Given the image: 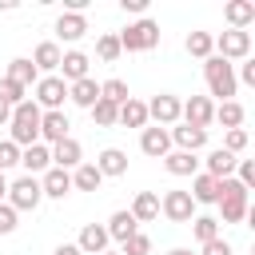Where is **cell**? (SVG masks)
Listing matches in <instances>:
<instances>
[{
	"mask_svg": "<svg viewBox=\"0 0 255 255\" xmlns=\"http://www.w3.org/2000/svg\"><path fill=\"white\" fill-rule=\"evenodd\" d=\"M40 104L36 100H24V104H16L12 108V120H8V139L16 143V147H32V143H40Z\"/></svg>",
	"mask_w": 255,
	"mask_h": 255,
	"instance_id": "1",
	"label": "cell"
},
{
	"mask_svg": "<svg viewBox=\"0 0 255 255\" xmlns=\"http://www.w3.org/2000/svg\"><path fill=\"white\" fill-rule=\"evenodd\" d=\"M215 203H219V223H239L243 215H247V187L235 179V175H227V179H219V187H215Z\"/></svg>",
	"mask_w": 255,
	"mask_h": 255,
	"instance_id": "2",
	"label": "cell"
},
{
	"mask_svg": "<svg viewBox=\"0 0 255 255\" xmlns=\"http://www.w3.org/2000/svg\"><path fill=\"white\" fill-rule=\"evenodd\" d=\"M203 80H207V92L211 96H219L223 104L235 96V88H239V80H235V68L227 64V60H219L215 52L203 60Z\"/></svg>",
	"mask_w": 255,
	"mask_h": 255,
	"instance_id": "3",
	"label": "cell"
},
{
	"mask_svg": "<svg viewBox=\"0 0 255 255\" xmlns=\"http://www.w3.org/2000/svg\"><path fill=\"white\" fill-rule=\"evenodd\" d=\"M116 40H120V52H151V48H159V24L143 16V20L128 24Z\"/></svg>",
	"mask_w": 255,
	"mask_h": 255,
	"instance_id": "4",
	"label": "cell"
},
{
	"mask_svg": "<svg viewBox=\"0 0 255 255\" xmlns=\"http://www.w3.org/2000/svg\"><path fill=\"white\" fill-rule=\"evenodd\" d=\"M4 199H8V207H16V211H36V207H40V199H44L40 179H36V175H20V179H12Z\"/></svg>",
	"mask_w": 255,
	"mask_h": 255,
	"instance_id": "5",
	"label": "cell"
},
{
	"mask_svg": "<svg viewBox=\"0 0 255 255\" xmlns=\"http://www.w3.org/2000/svg\"><path fill=\"white\" fill-rule=\"evenodd\" d=\"M32 100L40 104V112H64L68 84H64L60 76H40V80H36V96H32Z\"/></svg>",
	"mask_w": 255,
	"mask_h": 255,
	"instance_id": "6",
	"label": "cell"
},
{
	"mask_svg": "<svg viewBox=\"0 0 255 255\" xmlns=\"http://www.w3.org/2000/svg\"><path fill=\"white\" fill-rule=\"evenodd\" d=\"M251 52V32H239V28H227L223 36H215V56L219 60H247Z\"/></svg>",
	"mask_w": 255,
	"mask_h": 255,
	"instance_id": "7",
	"label": "cell"
},
{
	"mask_svg": "<svg viewBox=\"0 0 255 255\" xmlns=\"http://www.w3.org/2000/svg\"><path fill=\"white\" fill-rule=\"evenodd\" d=\"M179 108H183L179 96L159 92V96L147 104V120H155V128H171V124H179Z\"/></svg>",
	"mask_w": 255,
	"mask_h": 255,
	"instance_id": "8",
	"label": "cell"
},
{
	"mask_svg": "<svg viewBox=\"0 0 255 255\" xmlns=\"http://www.w3.org/2000/svg\"><path fill=\"white\" fill-rule=\"evenodd\" d=\"M159 211H163L171 223H191V219H195V199H191L187 191H163Z\"/></svg>",
	"mask_w": 255,
	"mask_h": 255,
	"instance_id": "9",
	"label": "cell"
},
{
	"mask_svg": "<svg viewBox=\"0 0 255 255\" xmlns=\"http://www.w3.org/2000/svg\"><path fill=\"white\" fill-rule=\"evenodd\" d=\"M179 120H183V124H191V128H203V131H207V124L215 120V108H211V100H207V96H191V100L179 108Z\"/></svg>",
	"mask_w": 255,
	"mask_h": 255,
	"instance_id": "10",
	"label": "cell"
},
{
	"mask_svg": "<svg viewBox=\"0 0 255 255\" xmlns=\"http://www.w3.org/2000/svg\"><path fill=\"white\" fill-rule=\"evenodd\" d=\"M84 163V147H80V139H60V143H52V167H64V171H76Z\"/></svg>",
	"mask_w": 255,
	"mask_h": 255,
	"instance_id": "11",
	"label": "cell"
},
{
	"mask_svg": "<svg viewBox=\"0 0 255 255\" xmlns=\"http://www.w3.org/2000/svg\"><path fill=\"white\" fill-rule=\"evenodd\" d=\"M167 135H171L175 151H191V155H195V151L207 143V131H203V128H191V124H175Z\"/></svg>",
	"mask_w": 255,
	"mask_h": 255,
	"instance_id": "12",
	"label": "cell"
},
{
	"mask_svg": "<svg viewBox=\"0 0 255 255\" xmlns=\"http://www.w3.org/2000/svg\"><path fill=\"white\" fill-rule=\"evenodd\" d=\"M139 151L151 155V159H163V155L171 151V135H167V128H143V131H139Z\"/></svg>",
	"mask_w": 255,
	"mask_h": 255,
	"instance_id": "13",
	"label": "cell"
},
{
	"mask_svg": "<svg viewBox=\"0 0 255 255\" xmlns=\"http://www.w3.org/2000/svg\"><path fill=\"white\" fill-rule=\"evenodd\" d=\"M68 116L64 112H44L40 116V143H60V139H68Z\"/></svg>",
	"mask_w": 255,
	"mask_h": 255,
	"instance_id": "14",
	"label": "cell"
},
{
	"mask_svg": "<svg viewBox=\"0 0 255 255\" xmlns=\"http://www.w3.org/2000/svg\"><path fill=\"white\" fill-rule=\"evenodd\" d=\"M40 191H44L48 199H64V195L72 191V171H64V167H48V171L40 175Z\"/></svg>",
	"mask_w": 255,
	"mask_h": 255,
	"instance_id": "15",
	"label": "cell"
},
{
	"mask_svg": "<svg viewBox=\"0 0 255 255\" xmlns=\"http://www.w3.org/2000/svg\"><path fill=\"white\" fill-rule=\"evenodd\" d=\"M88 64H92V60H88L84 52H76V48H72V52H64V56H60V80H64V84L88 80Z\"/></svg>",
	"mask_w": 255,
	"mask_h": 255,
	"instance_id": "16",
	"label": "cell"
},
{
	"mask_svg": "<svg viewBox=\"0 0 255 255\" xmlns=\"http://www.w3.org/2000/svg\"><path fill=\"white\" fill-rule=\"evenodd\" d=\"M20 167H24L28 175H36V171H48V167H52V147H48V143L20 147Z\"/></svg>",
	"mask_w": 255,
	"mask_h": 255,
	"instance_id": "17",
	"label": "cell"
},
{
	"mask_svg": "<svg viewBox=\"0 0 255 255\" xmlns=\"http://www.w3.org/2000/svg\"><path fill=\"white\" fill-rule=\"evenodd\" d=\"M108 231H104V223H84V231H80V239H76V247L84 251V255H100V251H108Z\"/></svg>",
	"mask_w": 255,
	"mask_h": 255,
	"instance_id": "18",
	"label": "cell"
},
{
	"mask_svg": "<svg viewBox=\"0 0 255 255\" xmlns=\"http://www.w3.org/2000/svg\"><path fill=\"white\" fill-rule=\"evenodd\" d=\"M116 124H124V128H147V104L143 100H135V96H128L124 104H120V116H116Z\"/></svg>",
	"mask_w": 255,
	"mask_h": 255,
	"instance_id": "19",
	"label": "cell"
},
{
	"mask_svg": "<svg viewBox=\"0 0 255 255\" xmlns=\"http://www.w3.org/2000/svg\"><path fill=\"white\" fill-rule=\"evenodd\" d=\"M56 36H60V40H68V44H76V40H84V36H88V20H84L80 12H64V16L56 20Z\"/></svg>",
	"mask_w": 255,
	"mask_h": 255,
	"instance_id": "20",
	"label": "cell"
},
{
	"mask_svg": "<svg viewBox=\"0 0 255 255\" xmlns=\"http://www.w3.org/2000/svg\"><path fill=\"white\" fill-rule=\"evenodd\" d=\"M60 44H52V40H44V44H36V52H32V64H36V72L40 76H52L56 68H60Z\"/></svg>",
	"mask_w": 255,
	"mask_h": 255,
	"instance_id": "21",
	"label": "cell"
},
{
	"mask_svg": "<svg viewBox=\"0 0 255 255\" xmlns=\"http://www.w3.org/2000/svg\"><path fill=\"white\" fill-rule=\"evenodd\" d=\"M96 171L108 179V175H128V155L120 151V147H104L100 155H96Z\"/></svg>",
	"mask_w": 255,
	"mask_h": 255,
	"instance_id": "22",
	"label": "cell"
},
{
	"mask_svg": "<svg viewBox=\"0 0 255 255\" xmlns=\"http://www.w3.org/2000/svg\"><path fill=\"white\" fill-rule=\"evenodd\" d=\"M104 231H108V239L124 243V239H131V235L139 231V223L131 219V211H112V219L104 223Z\"/></svg>",
	"mask_w": 255,
	"mask_h": 255,
	"instance_id": "23",
	"label": "cell"
},
{
	"mask_svg": "<svg viewBox=\"0 0 255 255\" xmlns=\"http://www.w3.org/2000/svg\"><path fill=\"white\" fill-rule=\"evenodd\" d=\"M128 211H131V219H135V223H151V219L159 215V195H155V191H139V195L131 199V207H128Z\"/></svg>",
	"mask_w": 255,
	"mask_h": 255,
	"instance_id": "24",
	"label": "cell"
},
{
	"mask_svg": "<svg viewBox=\"0 0 255 255\" xmlns=\"http://www.w3.org/2000/svg\"><path fill=\"white\" fill-rule=\"evenodd\" d=\"M223 20H227L231 28H239V32H247V24L255 20V4H251V0H231V4L223 8Z\"/></svg>",
	"mask_w": 255,
	"mask_h": 255,
	"instance_id": "25",
	"label": "cell"
},
{
	"mask_svg": "<svg viewBox=\"0 0 255 255\" xmlns=\"http://www.w3.org/2000/svg\"><path fill=\"white\" fill-rule=\"evenodd\" d=\"M8 80H12V84H20V88L28 92V88H32L36 80H40V72H36V64H32V60H24V56H16V60L8 64Z\"/></svg>",
	"mask_w": 255,
	"mask_h": 255,
	"instance_id": "26",
	"label": "cell"
},
{
	"mask_svg": "<svg viewBox=\"0 0 255 255\" xmlns=\"http://www.w3.org/2000/svg\"><path fill=\"white\" fill-rule=\"evenodd\" d=\"M68 100L72 104H80V108H92L96 100H100V84L88 76V80H76V84H68Z\"/></svg>",
	"mask_w": 255,
	"mask_h": 255,
	"instance_id": "27",
	"label": "cell"
},
{
	"mask_svg": "<svg viewBox=\"0 0 255 255\" xmlns=\"http://www.w3.org/2000/svg\"><path fill=\"white\" fill-rule=\"evenodd\" d=\"M163 167H167L171 175H199V159H195L191 151H167V155H163Z\"/></svg>",
	"mask_w": 255,
	"mask_h": 255,
	"instance_id": "28",
	"label": "cell"
},
{
	"mask_svg": "<svg viewBox=\"0 0 255 255\" xmlns=\"http://www.w3.org/2000/svg\"><path fill=\"white\" fill-rule=\"evenodd\" d=\"M235 163H239V159H235L231 151H223V147H215V151L207 155V175H211V179H227V175L235 171Z\"/></svg>",
	"mask_w": 255,
	"mask_h": 255,
	"instance_id": "29",
	"label": "cell"
},
{
	"mask_svg": "<svg viewBox=\"0 0 255 255\" xmlns=\"http://www.w3.org/2000/svg\"><path fill=\"white\" fill-rule=\"evenodd\" d=\"M183 48H187V56H195V60H207V56L215 52V36H211V32H187Z\"/></svg>",
	"mask_w": 255,
	"mask_h": 255,
	"instance_id": "30",
	"label": "cell"
},
{
	"mask_svg": "<svg viewBox=\"0 0 255 255\" xmlns=\"http://www.w3.org/2000/svg\"><path fill=\"white\" fill-rule=\"evenodd\" d=\"M100 183H104V175L96 171V163H80L72 171V187L76 191H100Z\"/></svg>",
	"mask_w": 255,
	"mask_h": 255,
	"instance_id": "31",
	"label": "cell"
},
{
	"mask_svg": "<svg viewBox=\"0 0 255 255\" xmlns=\"http://www.w3.org/2000/svg\"><path fill=\"white\" fill-rule=\"evenodd\" d=\"M215 187H219V179H211L207 171H199V175H191V199L195 203H215Z\"/></svg>",
	"mask_w": 255,
	"mask_h": 255,
	"instance_id": "32",
	"label": "cell"
},
{
	"mask_svg": "<svg viewBox=\"0 0 255 255\" xmlns=\"http://www.w3.org/2000/svg\"><path fill=\"white\" fill-rule=\"evenodd\" d=\"M243 116H247V112H243V104H235V100H227V104H219V108H215V120H219L227 131H231V128H239V124H243Z\"/></svg>",
	"mask_w": 255,
	"mask_h": 255,
	"instance_id": "33",
	"label": "cell"
},
{
	"mask_svg": "<svg viewBox=\"0 0 255 255\" xmlns=\"http://www.w3.org/2000/svg\"><path fill=\"white\" fill-rule=\"evenodd\" d=\"M128 96H131V92H128V84H124V80H116V76L100 84V100H108V104H116V108H120Z\"/></svg>",
	"mask_w": 255,
	"mask_h": 255,
	"instance_id": "34",
	"label": "cell"
},
{
	"mask_svg": "<svg viewBox=\"0 0 255 255\" xmlns=\"http://www.w3.org/2000/svg\"><path fill=\"white\" fill-rule=\"evenodd\" d=\"M191 231H195V239H199V243L219 239V219H215V215H195V219H191Z\"/></svg>",
	"mask_w": 255,
	"mask_h": 255,
	"instance_id": "35",
	"label": "cell"
},
{
	"mask_svg": "<svg viewBox=\"0 0 255 255\" xmlns=\"http://www.w3.org/2000/svg\"><path fill=\"white\" fill-rule=\"evenodd\" d=\"M88 112H92V120H96L100 128H116V116H120V108H116V104H108V100H96Z\"/></svg>",
	"mask_w": 255,
	"mask_h": 255,
	"instance_id": "36",
	"label": "cell"
},
{
	"mask_svg": "<svg viewBox=\"0 0 255 255\" xmlns=\"http://www.w3.org/2000/svg\"><path fill=\"white\" fill-rule=\"evenodd\" d=\"M96 56H100L104 64H116V60H120V40H116L112 32H104V36L96 40Z\"/></svg>",
	"mask_w": 255,
	"mask_h": 255,
	"instance_id": "37",
	"label": "cell"
},
{
	"mask_svg": "<svg viewBox=\"0 0 255 255\" xmlns=\"http://www.w3.org/2000/svg\"><path fill=\"white\" fill-rule=\"evenodd\" d=\"M120 255H151V239H147L143 231H135L131 239L120 243Z\"/></svg>",
	"mask_w": 255,
	"mask_h": 255,
	"instance_id": "38",
	"label": "cell"
},
{
	"mask_svg": "<svg viewBox=\"0 0 255 255\" xmlns=\"http://www.w3.org/2000/svg\"><path fill=\"white\" fill-rule=\"evenodd\" d=\"M0 100H4L8 108H16V104H24L28 96H24V88H20V84H12V80L4 76V80H0Z\"/></svg>",
	"mask_w": 255,
	"mask_h": 255,
	"instance_id": "39",
	"label": "cell"
},
{
	"mask_svg": "<svg viewBox=\"0 0 255 255\" xmlns=\"http://www.w3.org/2000/svg\"><path fill=\"white\" fill-rule=\"evenodd\" d=\"M243 147H247V131H243V128H231V131L223 135V151H231V155H239Z\"/></svg>",
	"mask_w": 255,
	"mask_h": 255,
	"instance_id": "40",
	"label": "cell"
},
{
	"mask_svg": "<svg viewBox=\"0 0 255 255\" xmlns=\"http://www.w3.org/2000/svg\"><path fill=\"white\" fill-rule=\"evenodd\" d=\"M20 163V147L12 143V139H0V171H8V167H16Z\"/></svg>",
	"mask_w": 255,
	"mask_h": 255,
	"instance_id": "41",
	"label": "cell"
},
{
	"mask_svg": "<svg viewBox=\"0 0 255 255\" xmlns=\"http://www.w3.org/2000/svg\"><path fill=\"white\" fill-rule=\"evenodd\" d=\"M16 223H20V211H16V207H8V203H0V235H12V231H16Z\"/></svg>",
	"mask_w": 255,
	"mask_h": 255,
	"instance_id": "42",
	"label": "cell"
},
{
	"mask_svg": "<svg viewBox=\"0 0 255 255\" xmlns=\"http://www.w3.org/2000/svg\"><path fill=\"white\" fill-rule=\"evenodd\" d=\"M235 171H239V183L251 191V187H255V163H251V159H239V163H235Z\"/></svg>",
	"mask_w": 255,
	"mask_h": 255,
	"instance_id": "43",
	"label": "cell"
},
{
	"mask_svg": "<svg viewBox=\"0 0 255 255\" xmlns=\"http://www.w3.org/2000/svg\"><path fill=\"white\" fill-rule=\"evenodd\" d=\"M203 255H231V243L227 239H207L203 243Z\"/></svg>",
	"mask_w": 255,
	"mask_h": 255,
	"instance_id": "44",
	"label": "cell"
},
{
	"mask_svg": "<svg viewBox=\"0 0 255 255\" xmlns=\"http://www.w3.org/2000/svg\"><path fill=\"white\" fill-rule=\"evenodd\" d=\"M235 80H243V84H255V60H243V68H239V76Z\"/></svg>",
	"mask_w": 255,
	"mask_h": 255,
	"instance_id": "45",
	"label": "cell"
},
{
	"mask_svg": "<svg viewBox=\"0 0 255 255\" xmlns=\"http://www.w3.org/2000/svg\"><path fill=\"white\" fill-rule=\"evenodd\" d=\"M120 8H124V12H143L147 0H120Z\"/></svg>",
	"mask_w": 255,
	"mask_h": 255,
	"instance_id": "46",
	"label": "cell"
},
{
	"mask_svg": "<svg viewBox=\"0 0 255 255\" xmlns=\"http://www.w3.org/2000/svg\"><path fill=\"white\" fill-rule=\"evenodd\" d=\"M52 255H84V251H80V247H76V243H60V247H56V251H52Z\"/></svg>",
	"mask_w": 255,
	"mask_h": 255,
	"instance_id": "47",
	"label": "cell"
},
{
	"mask_svg": "<svg viewBox=\"0 0 255 255\" xmlns=\"http://www.w3.org/2000/svg\"><path fill=\"white\" fill-rule=\"evenodd\" d=\"M8 120H12V108L0 100V128H8Z\"/></svg>",
	"mask_w": 255,
	"mask_h": 255,
	"instance_id": "48",
	"label": "cell"
},
{
	"mask_svg": "<svg viewBox=\"0 0 255 255\" xmlns=\"http://www.w3.org/2000/svg\"><path fill=\"white\" fill-rule=\"evenodd\" d=\"M4 195H8V175L0 171V203H4Z\"/></svg>",
	"mask_w": 255,
	"mask_h": 255,
	"instance_id": "49",
	"label": "cell"
},
{
	"mask_svg": "<svg viewBox=\"0 0 255 255\" xmlns=\"http://www.w3.org/2000/svg\"><path fill=\"white\" fill-rule=\"evenodd\" d=\"M167 255H191V251H187V247H175V251H167Z\"/></svg>",
	"mask_w": 255,
	"mask_h": 255,
	"instance_id": "50",
	"label": "cell"
},
{
	"mask_svg": "<svg viewBox=\"0 0 255 255\" xmlns=\"http://www.w3.org/2000/svg\"><path fill=\"white\" fill-rule=\"evenodd\" d=\"M100 255H120V251H100Z\"/></svg>",
	"mask_w": 255,
	"mask_h": 255,
	"instance_id": "51",
	"label": "cell"
}]
</instances>
